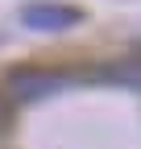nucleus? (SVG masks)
Listing matches in <instances>:
<instances>
[{
    "label": "nucleus",
    "mask_w": 141,
    "mask_h": 149,
    "mask_svg": "<svg viewBox=\"0 0 141 149\" xmlns=\"http://www.w3.org/2000/svg\"><path fill=\"white\" fill-rule=\"evenodd\" d=\"M21 21L29 29H38V33H62L70 25H79L83 21V13L79 8H70V4H29L21 13Z\"/></svg>",
    "instance_id": "nucleus-1"
},
{
    "label": "nucleus",
    "mask_w": 141,
    "mask_h": 149,
    "mask_svg": "<svg viewBox=\"0 0 141 149\" xmlns=\"http://www.w3.org/2000/svg\"><path fill=\"white\" fill-rule=\"evenodd\" d=\"M8 83H13L17 100H42V95H54V91L66 87L62 74H50V70H17Z\"/></svg>",
    "instance_id": "nucleus-2"
},
{
    "label": "nucleus",
    "mask_w": 141,
    "mask_h": 149,
    "mask_svg": "<svg viewBox=\"0 0 141 149\" xmlns=\"http://www.w3.org/2000/svg\"><path fill=\"white\" fill-rule=\"evenodd\" d=\"M0 128H4V104H0Z\"/></svg>",
    "instance_id": "nucleus-3"
}]
</instances>
